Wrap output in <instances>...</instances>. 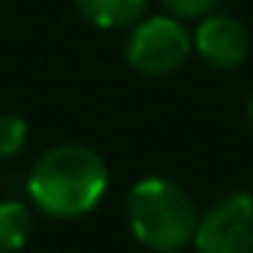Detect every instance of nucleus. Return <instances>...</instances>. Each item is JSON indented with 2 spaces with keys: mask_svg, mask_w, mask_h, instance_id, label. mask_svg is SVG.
Returning a JSON list of instances; mask_svg holds the SVG:
<instances>
[{
  "mask_svg": "<svg viewBox=\"0 0 253 253\" xmlns=\"http://www.w3.org/2000/svg\"><path fill=\"white\" fill-rule=\"evenodd\" d=\"M194 39V51L200 54V60L211 69H238L247 54H250V33L247 27L223 12H209L200 18Z\"/></svg>",
  "mask_w": 253,
  "mask_h": 253,
  "instance_id": "obj_5",
  "label": "nucleus"
},
{
  "mask_svg": "<svg viewBox=\"0 0 253 253\" xmlns=\"http://www.w3.org/2000/svg\"><path fill=\"white\" fill-rule=\"evenodd\" d=\"M158 3L176 18H203L217 9L220 0H158Z\"/></svg>",
  "mask_w": 253,
  "mask_h": 253,
  "instance_id": "obj_9",
  "label": "nucleus"
},
{
  "mask_svg": "<svg viewBox=\"0 0 253 253\" xmlns=\"http://www.w3.org/2000/svg\"><path fill=\"white\" fill-rule=\"evenodd\" d=\"M194 51L191 33L176 15H149L134 24L125 42V60L140 75L161 78L185 66Z\"/></svg>",
  "mask_w": 253,
  "mask_h": 253,
  "instance_id": "obj_3",
  "label": "nucleus"
},
{
  "mask_svg": "<svg viewBox=\"0 0 253 253\" xmlns=\"http://www.w3.org/2000/svg\"><path fill=\"white\" fill-rule=\"evenodd\" d=\"M27 119L18 113H0V158H15L27 143Z\"/></svg>",
  "mask_w": 253,
  "mask_h": 253,
  "instance_id": "obj_8",
  "label": "nucleus"
},
{
  "mask_svg": "<svg viewBox=\"0 0 253 253\" xmlns=\"http://www.w3.org/2000/svg\"><path fill=\"white\" fill-rule=\"evenodd\" d=\"M107 164L92 146L57 143L30 167L27 197L42 214L69 220L89 214L107 194Z\"/></svg>",
  "mask_w": 253,
  "mask_h": 253,
  "instance_id": "obj_1",
  "label": "nucleus"
},
{
  "mask_svg": "<svg viewBox=\"0 0 253 253\" xmlns=\"http://www.w3.org/2000/svg\"><path fill=\"white\" fill-rule=\"evenodd\" d=\"M125 217H128L131 235L155 250V253H176L194 244L200 211L191 194L161 176L140 179L125 200Z\"/></svg>",
  "mask_w": 253,
  "mask_h": 253,
  "instance_id": "obj_2",
  "label": "nucleus"
},
{
  "mask_svg": "<svg viewBox=\"0 0 253 253\" xmlns=\"http://www.w3.org/2000/svg\"><path fill=\"white\" fill-rule=\"evenodd\" d=\"M75 9L98 30H122L143 18L146 0H75Z\"/></svg>",
  "mask_w": 253,
  "mask_h": 253,
  "instance_id": "obj_6",
  "label": "nucleus"
},
{
  "mask_svg": "<svg viewBox=\"0 0 253 253\" xmlns=\"http://www.w3.org/2000/svg\"><path fill=\"white\" fill-rule=\"evenodd\" d=\"M33 232V211L21 200L0 203V253H18L30 241Z\"/></svg>",
  "mask_w": 253,
  "mask_h": 253,
  "instance_id": "obj_7",
  "label": "nucleus"
},
{
  "mask_svg": "<svg viewBox=\"0 0 253 253\" xmlns=\"http://www.w3.org/2000/svg\"><path fill=\"white\" fill-rule=\"evenodd\" d=\"M247 122H250V128H253V92L247 98Z\"/></svg>",
  "mask_w": 253,
  "mask_h": 253,
  "instance_id": "obj_10",
  "label": "nucleus"
},
{
  "mask_svg": "<svg viewBox=\"0 0 253 253\" xmlns=\"http://www.w3.org/2000/svg\"><path fill=\"white\" fill-rule=\"evenodd\" d=\"M197 253H253V191L229 194L200 214Z\"/></svg>",
  "mask_w": 253,
  "mask_h": 253,
  "instance_id": "obj_4",
  "label": "nucleus"
}]
</instances>
